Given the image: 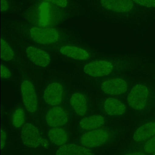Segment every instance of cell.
Wrapping results in <instances>:
<instances>
[{
	"mask_svg": "<svg viewBox=\"0 0 155 155\" xmlns=\"http://www.w3.org/2000/svg\"><path fill=\"white\" fill-rule=\"evenodd\" d=\"M39 19L38 24L40 27H49L52 21V8L51 5L47 2H42L38 8Z\"/></svg>",
	"mask_w": 155,
	"mask_h": 155,
	"instance_id": "18",
	"label": "cell"
},
{
	"mask_svg": "<svg viewBox=\"0 0 155 155\" xmlns=\"http://www.w3.org/2000/svg\"><path fill=\"white\" fill-rule=\"evenodd\" d=\"M30 35L34 41L40 44H52L59 39L58 31L50 27H32L30 29Z\"/></svg>",
	"mask_w": 155,
	"mask_h": 155,
	"instance_id": "4",
	"label": "cell"
},
{
	"mask_svg": "<svg viewBox=\"0 0 155 155\" xmlns=\"http://www.w3.org/2000/svg\"><path fill=\"white\" fill-rule=\"evenodd\" d=\"M43 1L63 8L66 7L68 4L67 0H43Z\"/></svg>",
	"mask_w": 155,
	"mask_h": 155,
	"instance_id": "24",
	"label": "cell"
},
{
	"mask_svg": "<svg viewBox=\"0 0 155 155\" xmlns=\"http://www.w3.org/2000/svg\"><path fill=\"white\" fill-rule=\"evenodd\" d=\"M1 148L3 149L5 145V140L6 138V133L2 130L1 129Z\"/></svg>",
	"mask_w": 155,
	"mask_h": 155,
	"instance_id": "27",
	"label": "cell"
},
{
	"mask_svg": "<svg viewBox=\"0 0 155 155\" xmlns=\"http://www.w3.org/2000/svg\"><path fill=\"white\" fill-rule=\"evenodd\" d=\"M70 104L74 111L79 116L83 117L87 111V103L85 96L80 93H75L71 97Z\"/></svg>",
	"mask_w": 155,
	"mask_h": 155,
	"instance_id": "17",
	"label": "cell"
},
{
	"mask_svg": "<svg viewBox=\"0 0 155 155\" xmlns=\"http://www.w3.org/2000/svg\"><path fill=\"white\" fill-rule=\"evenodd\" d=\"M21 92L24 105L28 112H36L38 107L37 96L33 84L31 81L25 80L21 85Z\"/></svg>",
	"mask_w": 155,
	"mask_h": 155,
	"instance_id": "6",
	"label": "cell"
},
{
	"mask_svg": "<svg viewBox=\"0 0 155 155\" xmlns=\"http://www.w3.org/2000/svg\"><path fill=\"white\" fill-rule=\"evenodd\" d=\"M105 117L101 115H93L84 117L80 121L79 126L84 130L99 129L105 124Z\"/></svg>",
	"mask_w": 155,
	"mask_h": 155,
	"instance_id": "15",
	"label": "cell"
},
{
	"mask_svg": "<svg viewBox=\"0 0 155 155\" xmlns=\"http://www.w3.org/2000/svg\"><path fill=\"white\" fill-rule=\"evenodd\" d=\"M21 138L24 144L30 148L40 146L47 148L49 146V142L41 136L37 127L30 123L25 124L22 128Z\"/></svg>",
	"mask_w": 155,
	"mask_h": 155,
	"instance_id": "2",
	"label": "cell"
},
{
	"mask_svg": "<svg viewBox=\"0 0 155 155\" xmlns=\"http://www.w3.org/2000/svg\"><path fill=\"white\" fill-rule=\"evenodd\" d=\"M114 68V65L110 61L99 60L86 64L84 71L92 77H100L109 75L113 71Z\"/></svg>",
	"mask_w": 155,
	"mask_h": 155,
	"instance_id": "5",
	"label": "cell"
},
{
	"mask_svg": "<svg viewBox=\"0 0 155 155\" xmlns=\"http://www.w3.org/2000/svg\"><path fill=\"white\" fill-rule=\"evenodd\" d=\"M56 155H93L89 148L75 144L62 146L56 153Z\"/></svg>",
	"mask_w": 155,
	"mask_h": 155,
	"instance_id": "14",
	"label": "cell"
},
{
	"mask_svg": "<svg viewBox=\"0 0 155 155\" xmlns=\"http://www.w3.org/2000/svg\"><path fill=\"white\" fill-rule=\"evenodd\" d=\"M110 132L105 129L91 130L81 137L80 143L83 146L93 148L103 145L109 140Z\"/></svg>",
	"mask_w": 155,
	"mask_h": 155,
	"instance_id": "3",
	"label": "cell"
},
{
	"mask_svg": "<svg viewBox=\"0 0 155 155\" xmlns=\"http://www.w3.org/2000/svg\"><path fill=\"white\" fill-rule=\"evenodd\" d=\"M69 117L65 110L60 107L55 106L49 109L45 115V120L51 127L63 126L68 122Z\"/></svg>",
	"mask_w": 155,
	"mask_h": 155,
	"instance_id": "8",
	"label": "cell"
},
{
	"mask_svg": "<svg viewBox=\"0 0 155 155\" xmlns=\"http://www.w3.org/2000/svg\"><path fill=\"white\" fill-rule=\"evenodd\" d=\"M136 3L148 7H155V0H132Z\"/></svg>",
	"mask_w": 155,
	"mask_h": 155,
	"instance_id": "23",
	"label": "cell"
},
{
	"mask_svg": "<svg viewBox=\"0 0 155 155\" xmlns=\"http://www.w3.org/2000/svg\"><path fill=\"white\" fill-rule=\"evenodd\" d=\"M9 5L6 0H1V12H5L8 10Z\"/></svg>",
	"mask_w": 155,
	"mask_h": 155,
	"instance_id": "26",
	"label": "cell"
},
{
	"mask_svg": "<svg viewBox=\"0 0 155 155\" xmlns=\"http://www.w3.org/2000/svg\"><path fill=\"white\" fill-rule=\"evenodd\" d=\"M60 51L67 57L80 61L87 60L90 57V54L86 50L72 45L62 46L60 49Z\"/></svg>",
	"mask_w": 155,
	"mask_h": 155,
	"instance_id": "16",
	"label": "cell"
},
{
	"mask_svg": "<svg viewBox=\"0 0 155 155\" xmlns=\"http://www.w3.org/2000/svg\"><path fill=\"white\" fill-rule=\"evenodd\" d=\"M101 88L106 94L119 95L127 91L128 84L123 78H113L104 80L101 84Z\"/></svg>",
	"mask_w": 155,
	"mask_h": 155,
	"instance_id": "7",
	"label": "cell"
},
{
	"mask_svg": "<svg viewBox=\"0 0 155 155\" xmlns=\"http://www.w3.org/2000/svg\"><path fill=\"white\" fill-rule=\"evenodd\" d=\"M26 54L27 57L33 63L40 67H46L50 63V56L43 50L30 46L26 49Z\"/></svg>",
	"mask_w": 155,
	"mask_h": 155,
	"instance_id": "11",
	"label": "cell"
},
{
	"mask_svg": "<svg viewBox=\"0 0 155 155\" xmlns=\"http://www.w3.org/2000/svg\"><path fill=\"white\" fill-rule=\"evenodd\" d=\"M14 53L10 45L3 39L1 40V57L3 61H8L13 59Z\"/></svg>",
	"mask_w": 155,
	"mask_h": 155,
	"instance_id": "20",
	"label": "cell"
},
{
	"mask_svg": "<svg viewBox=\"0 0 155 155\" xmlns=\"http://www.w3.org/2000/svg\"><path fill=\"white\" fill-rule=\"evenodd\" d=\"M124 155H146L144 153L140 152H133V153H128Z\"/></svg>",
	"mask_w": 155,
	"mask_h": 155,
	"instance_id": "28",
	"label": "cell"
},
{
	"mask_svg": "<svg viewBox=\"0 0 155 155\" xmlns=\"http://www.w3.org/2000/svg\"><path fill=\"white\" fill-rule=\"evenodd\" d=\"M63 97V88L61 84L54 82L48 85L44 93L45 102L49 105L56 106L62 103Z\"/></svg>",
	"mask_w": 155,
	"mask_h": 155,
	"instance_id": "9",
	"label": "cell"
},
{
	"mask_svg": "<svg viewBox=\"0 0 155 155\" xmlns=\"http://www.w3.org/2000/svg\"><path fill=\"white\" fill-rule=\"evenodd\" d=\"M103 7L117 13H127L133 7L132 0H101Z\"/></svg>",
	"mask_w": 155,
	"mask_h": 155,
	"instance_id": "10",
	"label": "cell"
},
{
	"mask_svg": "<svg viewBox=\"0 0 155 155\" xmlns=\"http://www.w3.org/2000/svg\"><path fill=\"white\" fill-rule=\"evenodd\" d=\"M155 135V120L149 121L138 127L133 135L136 142L147 141Z\"/></svg>",
	"mask_w": 155,
	"mask_h": 155,
	"instance_id": "13",
	"label": "cell"
},
{
	"mask_svg": "<svg viewBox=\"0 0 155 155\" xmlns=\"http://www.w3.org/2000/svg\"><path fill=\"white\" fill-rule=\"evenodd\" d=\"M153 95L151 89L143 84L136 85L127 97V102L133 109L143 111L149 108L152 104Z\"/></svg>",
	"mask_w": 155,
	"mask_h": 155,
	"instance_id": "1",
	"label": "cell"
},
{
	"mask_svg": "<svg viewBox=\"0 0 155 155\" xmlns=\"http://www.w3.org/2000/svg\"><path fill=\"white\" fill-rule=\"evenodd\" d=\"M144 151L147 153H153L155 152V135L146 141L144 146Z\"/></svg>",
	"mask_w": 155,
	"mask_h": 155,
	"instance_id": "22",
	"label": "cell"
},
{
	"mask_svg": "<svg viewBox=\"0 0 155 155\" xmlns=\"http://www.w3.org/2000/svg\"><path fill=\"white\" fill-rule=\"evenodd\" d=\"M103 110L107 114L112 116L123 114L126 110L125 105L120 99L115 97H108L103 103Z\"/></svg>",
	"mask_w": 155,
	"mask_h": 155,
	"instance_id": "12",
	"label": "cell"
},
{
	"mask_svg": "<svg viewBox=\"0 0 155 155\" xmlns=\"http://www.w3.org/2000/svg\"><path fill=\"white\" fill-rule=\"evenodd\" d=\"M48 137L50 141L57 146H62L66 143L68 140V134L63 128L53 127L48 132Z\"/></svg>",
	"mask_w": 155,
	"mask_h": 155,
	"instance_id": "19",
	"label": "cell"
},
{
	"mask_svg": "<svg viewBox=\"0 0 155 155\" xmlns=\"http://www.w3.org/2000/svg\"><path fill=\"white\" fill-rule=\"evenodd\" d=\"M25 120V115L24 110L22 108H18L13 114L12 122L14 127L19 128L23 125Z\"/></svg>",
	"mask_w": 155,
	"mask_h": 155,
	"instance_id": "21",
	"label": "cell"
},
{
	"mask_svg": "<svg viewBox=\"0 0 155 155\" xmlns=\"http://www.w3.org/2000/svg\"><path fill=\"white\" fill-rule=\"evenodd\" d=\"M11 73L5 66L1 65V76L3 78H8L10 77Z\"/></svg>",
	"mask_w": 155,
	"mask_h": 155,
	"instance_id": "25",
	"label": "cell"
},
{
	"mask_svg": "<svg viewBox=\"0 0 155 155\" xmlns=\"http://www.w3.org/2000/svg\"><path fill=\"white\" fill-rule=\"evenodd\" d=\"M153 155H155V153H153Z\"/></svg>",
	"mask_w": 155,
	"mask_h": 155,
	"instance_id": "29",
	"label": "cell"
}]
</instances>
